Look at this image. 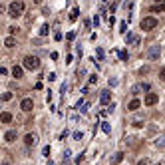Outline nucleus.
<instances>
[{"mask_svg":"<svg viewBox=\"0 0 165 165\" xmlns=\"http://www.w3.org/2000/svg\"><path fill=\"white\" fill-rule=\"evenodd\" d=\"M24 8H26V4H24L22 0H14L10 6H8V14H10L12 18H18V16H22Z\"/></svg>","mask_w":165,"mask_h":165,"instance_id":"f257e3e1","label":"nucleus"},{"mask_svg":"<svg viewBox=\"0 0 165 165\" xmlns=\"http://www.w3.org/2000/svg\"><path fill=\"white\" fill-rule=\"evenodd\" d=\"M24 68L26 70H38L40 68V60L36 56H26L24 58Z\"/></svg>","mask_w":165,"mask_h":165,"instance_id":"f03ea898","label":"nucleus"},{"mask_svg":"<svg viewBox=\"0 0 165 165\" xmlns=\"http://www.w3.org/2000/svg\"><path fill=\"white\" fill-rule=\"evenodd\" d=\"M141 28L145 30V32H151L153 28H157V18H153V16L143 18V20H141Z\"/></svg>","mask_w":165,"mask_h":165,"instance_id":"7ed1b4c3","label":"nucleus"},{"mask_svg":"<svg viewBox=\"0 0 165 165\" xmlns=\"http://www.w3.org/2000/svg\"><path fill=\"white\" fill-rule=\"evenodd\" d=\"M159 56H161V46L159 44H153L149 50H147V60H151V62L159 60Z\"/></svg>","mask_w":165,"mask_h":165,"instance_id":"20e7f679","label":"nucleus"},{"mask_svg":"<svg viewBox=\"0 0 165 165\" xmlns=\"http://www.w3.org/2000/svg\"><path fill=\"white\" fill-rule=\"evenodd\" d=\"M32 108H34V101L30 98H24L22 101H20V110L22 111H32Z\"/></svg>","mask_w":165,"mask_h":165,"instance_id":"39448f33","label":"nucleus"},{"mask_svg":"<svg viewBox=\"0 0 165 165\" xmlns=\"http://www.w3.org/2000/svg\"><path fill=\"white\" fill-rule=\"evenodd\" d=\"M157 101H159V96L153 94V92H149V94L145 96V106H155Z\"/></svg>","mask_w":165,"mask_h":165,"instance_id":"423d86ee","label":"nucleus"},{"mask_svg":"<svg viewBox=\"0 0 165 165\" xmlns=\"http://www.w3.org/2000/svg\"><path fill=\"white\" fill-rule=\"evenodd\" d=\"M24 143H26L28 147H32V145L38 143V137H36L34 133H26V135H24Z\"/></svg>","mask_w":165,"mask_h":165,"instance_id":"0eeeda50","label":"nucleus"},{"mask_svg":"<svg viewBox=\"0 0 165 165\" xmlns=\"http://www.w3.org/2000/svg\"><path fill=\"white\" fill-rule=\"evenodd\" d=\"M123 161V151H117V153H113L110 157V165H117Z\"/></svg>","mask_w":165,"mask_h":165,"instance_id":"6e6552de","label":"nucleus"},{"mask_svg":"<svg viewBox=\"0 0 165 165\" xmlns=\"http://www.w3.org/2000/svg\"><path fill=\"white\" fill-rule=\"evenodd\" d=\"M16 135H18V133H16V129H8V131L4 133V141H6V143H12L14 139H16Z\"/></svg>","mask_w":165,"mask_h":165,"instance_id":"1a4fd4ad","label":"nucleus"},{"mask_svg":"<svg viewBox=\"0 0 165 165\" xmlns=\"http://www.w3.org/2000/svg\"><path fill=\"white\" fill-rule=\"evenodd\" d=\"M139 108H141V101H139L137 98H135V99H131V101L127 103V110H129V111H137Z\"/></svg>","mask_w":165,"mask_h":165,"instance_id":"9d476101","label":"nucleus"},{"mask_svg":"<svg viewBox=\"0 0 165 165\" xmlns=\"http://www.w3.org/2000/svg\"><path fill=\"white\" fill-rule=\"evenodd\" d=\"M125 44H139V36H135V34H125Z\"/></svg>","mask_w":165,"mask_h":165,"instance_id":"9b49d317","label":"nucleus"},{"mask_svg":"<svg viewBox=\"0 0 165 165\" xmlns=\"http://www.w3.org/2000/svg\"><path fill=\"white\" fill-rule=\"evenodd\" d=\"M99 101H101L103 106H108V103L111 101V92H108V89H106V92H101V98H99Z\"/></svg>","mask_w":165,"mask_h":165,"instance_id":"f8f14e48","label":"nucleus"},{"mask_svg":"<svg viewBox=\"0 0 165 165\" xmlns=\"http://www.w3.org/2000/svg\"><path fill=\"white\" fill-rule=\"evenodd\" d=\"M0 121H2V123H10L12 121V113L10 111H2V113H0Z\"/></svg>","mask_w":165,"mask_h":165,"instance_id":"ddd939ff","label":"nucleus"},{"mask_svg":"<svg viewBox=\"0 0 165 165\" xmlns=\"http://www.w3.org/2000/svg\"><path fill=\"white\" fill-rule=\"evenodd\" d=\"M12 76L16 78V80H20V78H22V68H20V66H14V68H12Z\"/></svg>","mask_w":165,"mask_h":165,"instance_id":"4468645a","label":"nucleus"},{"mask_svg":"<svg viewBox=\"0 0 165 165\" xmlns=\"http://www.w3.org/2000/svg\"><path fill=\"white\" fill-rule=\"evenodd\" d=\"M155 147L165 149V135H161V137H157V139H155Z\"/></svg>","mask_w":165,"mask_h":165,"instance_id":"2eb2a0df","label":"nucleus"},{"mask_svg":"<svg viewBox=\"0 0 165 165\" xmlns=\"http://www.w3.org/2000/svg\"><path fill=\"white\" fill-rule=\"evenodd\" d=\"M78 14H80V8H72V12H70V20H72V22H76L78 20Z\"/></svg>","mask_w":165,"mask_h":165,"instance_id":"dca6fc26","label":"nucleus"},{"mask_svg":"<svg viewBox=\"0 0 165 165\" xmlns=\"http://www.w3.org/2000/svg\"><path fill=\"white\" fill-rule=\"evenodd\" d=\"M4 46H6V48H14V46H16V40H14L12 36H8V38L4 40Z\"/></svg>","mask_w":165,"mask_h":165,"instance_id":"f3484780","label":"nucleus"},{"mask_svg":"<svg viewBox=\"0 0 165 165\" xmlns=\"http://www.w3.org/2000/svg\"><path fill=\"white\" fill-rule=\"evenodd\" d=\"M151 12H165V2H159L157 6H153V8H151Z\"/></svg>","mask_w":165,"mask_h":165,"instance_id":"a211bd4d","label":"nucleus"},{"mask_svg":"<svg viewBox=\"0 0 165 165\" xmlns=\"http://www.w3.org/2000/svg\"><path fill=\"white\" fill-rule=\"evenodd\" d=\"M131 123L135 125V127H141V125H143V117H141V115H137V117H133Z\"/></svg>","mask_w":165,"mask_h":165,"instance_id":"6ab92c4d","label":"nucleus"},{"mask_svg":"<svg viewBox=\"0 0 165 165\" xmlns=\"http://www.w3.org/2000/svg\"><path fill=\"white\" fill-rule=\"evenodd\" d=\"M101 129H103V133H111V125L108 121H101Z\"/></svg>","mask_w":165,"mask_h":165,"instance_id":"aec40b11","label":"nucleus"},{"mask_svg":"<svg viewBox=\"0 0 165 165\" xmlns=\"http://www.w3.org/2000/svg\"><path fill=\"white\" fill-rule=\"evenodd\" d=\"M48 32H50V26H48V24H44V26L40 28V36H46Z\"/></svg>","mask_w":165,"mask_h":165,"instance_id":"412c9836","label":"nucleus"},{"mask_svg":"<svg viewBox=\"0 0 165 165\" xmlns=\"http://www.w3.org/2000/svg\"><path fill=\"white\" fill-rule=\"evenodd\" d=\"M2 99H4V101H10L12 99V92H4V94H2Z\"/></svg>","mask_w":165,"mask_h":165,"instance_id":"4be33fe9","label":"nucleus"},{"mask_svg":"<svg viewBox=\"0 0 165 165\" xmlns=\"http://www.w3.org/2000/svg\"><path fill=\"white\" fill-rule=\"evenodd\" d=\"M108 84H110V88H115V86H117V78H110Z\"/></svg>","mask_w":165,"mask_h":165,"instance_id":"5701e85b","label":"nucleus"},{"mask_svg":"<svg viewBox=\"0 0 165 165\" xmlns=\"http://www.w3.org/2000/svg\"><path fill=\"white\" fill-rule=\"evenodd\" d=\"M82 137H84V133L82 131H74V139H76V141H80Z\"/></svg>","mask_w":165,"mask_h":165,"instance_id":"b1692460","label":"nucleus"},{"mask_svg":"<svg viewBox=\"0 0 165 165\" xmlns=\"http://www.w3.org/2000/svg\"><path fill=\"white\" fill-rule=\"evenodd\" d=\"M120 58L123 60V62H127V52H125V50H121V52H120Z\"/></svg>","mask_w":165,"mask_h":165,"instance_id":"393cba45","label":"nucleus"},{"mask_svg":"<svg viewBox=\"0 0 165 165\" xmlns=\"http://www.w3.org/2000/svg\"><path fill=\"white\" fill-rule=\"evenodd\" d=\"M125 30H127V22H121V24H120V32L125 34Z\"/></svg>","mask_w":165,"mask_h":165,"instance_id":"a878e982","label":"nucleus"},{"mask_svg":"<svg viewBox=\"0 0 165 165\" xmlns=\"http://www.w3.org/2000/svg\"><path fill=\"white\" fill-rule=\"evenodd\" d=\"M74 38H76V34H74V32H68V34H66V40H70V42H72Z\"/></svg>","mask_w":165,"mask_h":165,"instance_id":"bb28decb","label":"nucleus"},{"mask_svg":"<svg viewBox=\"0 0 165 165\" xmlns=\"http://www.w3.org/2000/svg\"><path fill=\"white\" fill-rule=\"evenodd\" d=\"M96 54H98L99 60H103V50H101V48H98V50H96Z\"/></svg>","mask_w":165,"mask_h":165,"instance_id":"cd10ccee","label":"nucleus"},{"mask_svg":"<svg viewBox=\"0 0 165 165\" xmlns=\"http://www.w3.org/2000/svg\"><path fill=\"white\" fill-rule=\"evenodd\" d=\"M139 86H141V92H149V88H151L149 84H139Z\"/></svg>","mask_w":165,"mask_h":165,"instance_id":"c85d7f7f","label":"nucleus"},{"mask_svg":"<svg viewBox=\"0 0 165 165\" xmlns=\"http://www.w3.org/2000/svg\"><path fill=\"white\" fill-rule=\"evenodd\" d=\"M88 108H89L88 103H84V106H82V108H80V111H82V113H88Z\"/></svg>","mask_w":165,"mask_h":165,"instance_id":"c756f323","label":"nucleus"},{"mask_svg":"<svg viewBox=\"0 0 165 165\" xmlns=\"http://www.w3.org/2000/svg\"><path fill=\"white\" fill-rule=\"evenodd\" d=\"M159 78L165 82V68H161V70H159Z\"/></svg>","mask_w":165,"mask_h":165,"instance_id":"7c9ffc66","label":"nucleus"},{"mask_svg":"<svg viewBox=\"0 0 165 165\" xmlns=\"http://www.w3.org/2000/svg\"><path fill=\"white\" fill-rule=\"evenodd\" d=\"M70 155H72V151H70V149H66V151H64V159H70Z\"/></svg>","mask_w":165,"mask_h":165,"instance_id":"2f4dec72","label":"nucleus"},{"mask_svg":"<svg viewBox=\"0 0 165 165\" xmlns=\"http://www.w3.org/2000/svg\"><path fill=\"white\" fill-rule=\"evenodd\" d=\"M137 165H151V163H149V159H141V161H139Z\"/></svg>","mask_w":165,"mask_h":165,"instance_id":"473e14b6","label":"nucleus"},{"mask_svg":"<svg viewBox=\"0 0 165 165\" xmlns=\"http://www.w3.org/2000/svg\"><path fill=\"white\" fill-rule=\"evenodd\" d=\"M44 155H46V157L50 155V145H46V147H44Z\"/></svg>","mask_w":165,"mask_h":165,"instance_id":"72a5a7b5","label":"nucleus"},{"mask_svg":"<svg viewBox=\"0 0 165 165\" xmlns=\"http://www.w3.org/2000/svg\"><path fill=\"white\" fill-rule=\"evenodd\" d=\"M2 165H10V161H8V159H6V161H2Z\"/></svg>","mask_w":165,"mask_h":165,"instance_id":"f704fd0d","label":"nucleus"},{"mask_svg":"<svg viewBox=\"0 0 165 165\" xmlns=\"http://www.w3.org/2000/svg\"><path fill=\"white\" fill-rule=\"evenodd\" d=\"M62 165H70V161H68V159H64V163H62Z\"/></svg>","mask_w":165,"mask_h":165,"instance_id":"c9c22d12","label":"nucleus"},{"mask_svg":"<svg viewBox=\"0 0 165 165\" xmlns=\"http://www.w3.org/2000/svg\"><path fill=\"white\" fill-rule=\"evenodd\" d=\"M34 2H36V4H42V2H44V0H34Z\"/></svg>","mask_w":165,"mask_h":165,"instance_id":"e433bc0d","label":"nucleus"},{"mask_svg":"<svg viewBox=\"0 0 165 165\" xmlns=\"http://www.w3.org/2000/svg\"><path fill=\"white\" fill-rule=\"evenodd\" d=\"M155 2H157V4H159V2H165V0H155Z\"/></svg>","mask_w":165,"mask_h":165,"instance_id":"4c0bfd02","label":"nucleus"},{"mask_svg":"<svg viewBox=\"0 0 165 165\" xmlns=\"http://www.w3.org/2000/svg\"><path fill=\"white\" fill-rule=\"evenodd\" d=\"M157 165H165V163H157Z\"/></svg>","mask_w":165,"mask_h":165,"instance_id":"58836bf2","label":"nucleus"}]
</instances>
